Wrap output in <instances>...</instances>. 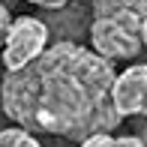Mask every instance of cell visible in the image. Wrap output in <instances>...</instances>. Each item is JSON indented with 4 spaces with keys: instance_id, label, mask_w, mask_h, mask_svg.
Returning a JSON list of instances; mask_svg holds the SVG:
<instances>
[{
    "instance_id": "6da1fadb",
    "label": "cell",
    "mask_w": 147,
    "mask_h": 147,
    "mask_svg": "<svg viewBox=\"0 0 147 147\" xmlns=\"http://www.w3.org/2000/svg\"><path fill=\"white\" fill-rule=\"evenodd\" d=\"M114 63L75 39H57L36 60L0 81V108L12 123L63 141L114 132Z\"/></svg>"
},
{
    "instance_id": "7a4b0ae2",
    "label": "cell",
    "mask_w": 147,
    "mask_h": 147,
    "mask_svg": "<svg viewBox=\"0 0 147 147\" xmlns=\"http://www.w3.org/2000/svg\"><path fill=\"white\" fill-rule=\"evenodd\" d=\"M90 48L105 60H132L144 48L141 21L147 18V0H93L90 3Z\"/></svg>"
},
{
    "instance_id": "3957f363",
    "label": "cell",
    "mask_w": 147,
    "mask_h": 147,
    "mask_svg": "<svg viewBox=\"0 0 147 147\" xmlns=\"http://www.w3.org/2000/svg\"><path fill=\"white\" fill-rule=\"evenodd\" d=\"M51 45V30L42 18L36 15H18L12 18L9 30L3 39V69L15 72L21 66H27L30 60H36L45 48Z\"/></svg>"
},
{
    "instance_id": "277c9868",
    "label": "cell",
    "mask_w": 147,
    "mask_h": 147,
    "mask_svg": "<svg viewBox=\"0 0 147 147\" xmlns=\"http://www.w3.org/2000/svg\"><path fill=\"white\" fill-rule=\"evenodd\" d=\"M111 99L120 120H135V135L147 144V63H132L117 72Z\"/></svg>"
},
{
    "instance_id": "5b68a950",
    "label": "cell",
    "mask_w": 147,
    "mask_h": 147,
    "mask_svg": "<svg viewBox=\"0 0 147 147\" xmlns=\"http://www.w3.org/2000/svg\"><path fill=\"white\" fill-rule=\"evenodd\" d=\"M78 147H147L135 132L129 135H111V132H93L84 141H78Z\"/></svg>"
},
{
    "instance_id": "8992f818",
    "label": "cell",
    "mask_w": 147,
    "mask_h": 147,
    "mask_svg": "<svg viewBox=\"0 0 147 147\" xmlns=\"http://www.w3.org/2000/svg\"><path fill=\"white\" fill-rule=\"evenodd\" d=\"M0 147H42L36 135L24 126H9V129H0Z\"/></svg>"
},
{
    "instance_id": "52a82bcc",
    "label": "cell",
    "mask_w": 147,
    "mask_h": 147,
    "mask_svg": "<svg viewBox=\"0 0 147 147\" xmlns=\"http://www.w3.org/2000/svg\"><path fill=\"white\" fill-rule=\"evenodd\" d=\"M9 24H12V9L0 0V45H3V39H6V30H9Z\"/></svg>"
},
{
    "instance_id": "ba28073f",
    "label": "cell",
    "mask_w": 147,
    "mask_h": 147,
    "mask_svg": "<svg viewBox=\"0 0 147 147\" xmlns=\"http://www.w3.org/2000/svg\"><path fill=\"white\" fill-rule=\"evenodd\" d=\"M27 3H33V6H39V9H57V6L69 3V0H27Z\"/></svg>"
},
{
    "instance_id": "9c48e42d",
    "label": "cell",
    "mask_w": 147,
    "mask_h": 147,
    "mask_svg": "<svg viewBox=\"0 0 147 147\" xmlns=\"http://www.w3.org/2000/svg\"><path fill=\"white\" fill-rule=\"evenodd\" d=\"M141 42H144V48H147V18L141 21Z\"/></svg>"
},
{
    "instance_id": "30bf717a",
    "label": "cell",
    "mask_w": 147,
    "mask_h": 147,
    "mask_svg": "<svg viewBox=\"0 0 147 147\" xmlns=\"http://www.w3.org/2000/svg\"><path fill=\"white\" fill-rule=\"evenodd\" d=\"M3 3H6V6H9V9H12V6H15V0H3Z\"/></svg>"
}]
</instances>
